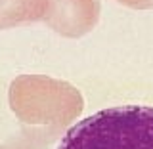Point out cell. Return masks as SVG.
Here are the masks:
<instances>
[{
	"instance_id": "cell-1",
	"label": "cell",
	"mask_w": 153,
	"mask_h": 149,
	"mask_svg": "<svg viewBox=\"0 0 153 149\" xmlns=\"http://www.w3.org/2000/svg\"><path fill=\"white\" fill-rule=\"evenodd\" d=\"M57 149H153V107L102 109L73 124Z\"/></svg>"
}]
</instances>
